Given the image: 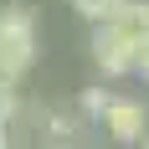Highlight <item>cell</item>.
Instances as JSON below:
<instances>
[{
	"mask_svg": "<svg viewBox=\"0 0 149 149\" xmlns=\"http://www.w3.org/2000/svg\"><path fill=\"white\" fill-rule=\"evenodd\" d=\"M144 36H149V5L134 0L118 21H108V26L93 31V62H98L108 77L134 72V57H139V46H144Z\"/></svg>",
	"mask_w": 149,
	"mask_h": 149,
	"instance_id": "cell-1",
	"label": "cell"
},
{
	"mask_svg": "<svg viewBox=\"0 0 149 149\" xmlns=\"http://www.w3.org/2000/svg\"><path fill=\"white\" fill-rule=\"evenodd\" d=\"M0 57L10 62L15 72H26L36 62V21L26 5H5L0 10Z\"/></svg>",
	"mask_w": 149,
	"mask_h": 149,
	"instance_id": "cell-2",
	"label": "cell"
},
{
	"mask_svg": "<svg viewBox=\"0 0 149 149\" xmlns=\"http://www.w3.org/2000/svg\"><path fill=\"white\" fill-rule=\"evenodd\" d=\"M103 129H108V139H113V144H139V139H144V129H149V108L139 103V98H108Z\"/></svg>",
	"mask_w": 149,
	"mask_h": 149,
	"instance_id": "cell-3",
	"label": "cell"
},
{
	"mask_svg": "<svg viewBox=\"0 0 149 149\" xmlns=\"http://www.w3.org/2000/svg\"><path fill=\"white\" fill-rule=\"evenodd\" d=\"M72 5H77V15H88L93 26H108V21H118L134 0H72Z\"/></svg>",
	"mask_w": 149,
	"mask_h": 149,
	"instance_id": "cell-4",
	"label": "cell"
},
{
	"mask_svg": "<svg viewBox=\"0 0 149 149\" xmlns=\"http://www.w3.org/2000/svg\"><path fill=\"white\" fill-rule=\"evenodd\" d=\"M46 134L52 139H77V113H46Z\"/></svg>",
	"mask_w": 149,
	"mask_h": 149,
	"instance_id": "cell-5",
	"label": "cell"
},
{
	"mask_svg": "<svg viewBox=\"0 0 149 149\" xmlns=\"http://www.w3.org/2000/svg\"><path fill=\"white\" fill-rule=\"evenodd\" d=\"M108 98H113V93H103V88H88V93H82V113H88V118H103Z\"/></svg>",
	"mask_w": 149,
	"mask_h": 149,
	"instance_id": "cell-6",
	"label": "cell"
},
{
	"mask_svg": "<svg viewBox=\"0 0 149 149\" xmlns=\"http://www.w3.org/2000/svg\"><path fill=\"white\" fill-rule=\"evenodd\" d=\"M15 77H21V72H15L5 57H0V93H10V88H15Z\"/></svg>",
	"mask_w": 149,
	"mask_h": 149,
	"instance_id": "cell-7",
	"label": "cell"
},
{
	"mask_svg": "<svg viewBox=\"0 0 149 149\" xmlns=\"http://www.w3.org/2000/svg\"><path fill=\"white\" fill-rule=\"evenodd\" d=\"M10 113H15V98H10V93H0V134H5V123H10Z\"/></svg>",
	"mask_w": 149,
	"mask_h": 149,
	"instance_id": "cell-8",
	"label": "cell"
},
{
	"mask_svg": "<svg viewBox=\"0 0 149 149\" xmlns=\"http://www.w3.org/2000/svg\"><path fill=\"white\" fill-rule=\"evenodd\" d=\"M134 72H144V82H149V36H144V46H139V57H134Z\"/></svg>",
	"mask_w": 149,
	"mask_h": 149,
	"instance_id": "cell-9",
	"label": "cell"
},
{
	"mask_svg": "<svg viewBox=\"0 0 149 149\" xmlns=\"http://www.w3.org/2000/svg\"><path fill=\"white\" fill-rule=\"evenodd\" d=\"M134 149H149V134H144V139H139V144H134Z\"/></svg>",
	"mask_w": 149,
	"mask_h": 149,
	"instance_id": "cell-10",
	"label": "cell"
},
{
	"mask_svg": "<svg viewBox=\"0 0 149 149\" xmlns=\"http://www.w3.org/2000/svg\"><path fill=\"white\" fill-rule=\"evenodd\" d=\"M72 149H77V144H72Z\"/></svg>",
	"mask_w": 149,
	"mask_h": 149,
	"instance_id": "cell-11",
	"label": "cell"
}]
</instances>
